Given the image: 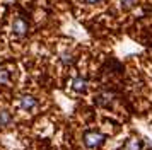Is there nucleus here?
<instances>
[{
	"label": "nucleus",
	"instance_id": "obj_5",
	"mask_svg": "<svg viewBox=\"0 0 152 150\" xmlns=\"http://www.w3.org/2000/svg\"><path fill=\"white\" fill-rule=\"evenodd\" d=\"M72 89H74V92H77V94H82V92H86V89H87V80L84 77H75L72 80Z\"/></svg>",
	"mask_w": 152,
	"mask_h": 150
},
{
	"label": "nucleus",
	"instance_id": "obj_4",
	"mask_svg": "<svg viewBox=\"0 0 152 150\" xmlns=\"http://www.w3.org/2000/svg\"><path fill=\"white\" fill-rule=\"evenodd\" d=\"M113 99H115V95L111 94L110 90H103V92H99L96 95V104L97 106H103V108H110Z\"/></svg>",
	"mask_w": 152,
	"mask_h": 150
},
{
	"label": "nucleus",
	"instance_id": "obj_1",
	"mask_svg": "<svg viewBox=\"0 0 152 150\" xmlns=\"http://www.w3.org/2000/svg\"><path fill=\"white\" fill-rule=\"evenodd\" d=\"M106 140V136L101 133V131H96V130H89V131H86L82 136V142L86 145V149L89 150H94L97 147H101Z\"/></svg>",
	"mask_w": 152,
	"mask_h": 150
},
{
	"label": "nucleus",
	"instance_id": "obj_3",
	"mask_svg": "<svg viewBox=\"0 0 152 150\" xmlns=\"http://www.w3.org/2000/svg\"><path fill=\"white\" fill-rule=\"evenodd\" d=\"M19 108L22 111H33V109L38 108V101H36L33 95H21L19 97Z\"/></svg>",
	"mask_w": 152,
	"mask_h": 150
},
{
	"label": "nucleus",
	"instance_id": "obj_6",
	"mask_svg": "<svg viewBox=\"0 0 152 150\" xmlns=\"http://www.w3.org/2000/svg\"><path fill=\"white\" fill-rule=\"evenodd\" d=\"M12 125V114L7 109H0V126H10Z\"/></svg>",
	"mask_w": 152,
	"mask_h": 150
},
{
	"label": "nucleus",
	"instance_id": "obj_10",
	"mask_svg": "<svg viewBox=\"0 0 152 150\" xmlns=\"http://www.w3.org/2000/svg\"><path fill=\"white\" fill-rule=\"evenodd\" d=\"M60 60H62V63L65 65V67H69L70 63H72V60H74V58H72V55H70V53H62Z\"/></svg>",
	"mask_w": 152,
	"mask_h": 150
},
{
	"label": "nucleus",
	"instance_id": "obj_9",
	"mask_svg": "<svg viewBox=\"0 0 152 150\" xmlns=\"http://www.w3.org/2000/svg\"><path fill=\"white\" fill-rule=\"evenodd\" d=\"M10 82V74L5 68H0V85H9Z\"/></svg>",
	"mask_w": 152,
	"mask_h": 150
},
{
	"label": "nucleus",
	"instance_id": "obj_2",
	"mask_svg": "<svg viewBox=\"0 0 152 150\" xmlns=\"http://www.w3.org/2000/svg\"><path fill=\"white\" fill-rule=\"evenodd\" d=\"M28 20L24 19V17H21V15H17L14 20H12V33L17 36V38H24L26 34H28Z\"/></svg>",
	"mask_w": 152,
	"mask_h": 150
},
{
	"label": "nucleus",
	"instance_id": "obj_11",
	"mask_svg": "<svg viewBox=\"0 0 152 150\" xmlns=\"http://www.w3.org/2000/svg\"><path fill=\"white\" fill-rule=\"evenodd\" d=\"M86 4H89V5H96V4H99V2H103V0H84Z\"/></svg>",
	"mask_w": 152,
	"mask_h": 150
},
{
	"label": "nucleus",
	"instance_id": "obj_7",
	"mask_svg": "<svg viewBox=\"0 0 152 150\" xmlns=\"http://www.w3.org/2000/svg\"><path fill=\"white\" fill-rule=\"evenodd\" d=\"M140 149H142V142H140V138H137V136L130 138L123 145V150H140Z\"/></svg>",
	"mask_w": 152,
	"mask_h": 150
},
{
	"label": "nucleus",
	"instance_id": "obj_8",
	"mask_svg": "<svg viewBox=\"0 0 152 150\" xmlns=\"http://www.w3.org/2000/svg\"><path fill=\"white\" fill-rule=\"evenodd\" d=\"M138 5V0H120V7L121 10H132L133 7Z\"/></svg>",
	"mask_w": 152,
	"mask_h": 150
}]
</instances>
